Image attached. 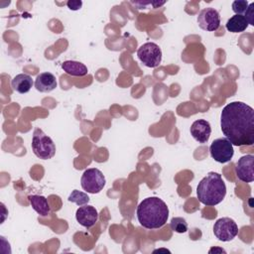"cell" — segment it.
Returning a JSON list of instances; mask_svg holds the SVG:
<instances>
[{"instance_id": "6da1fadb", "label": "cell", "mask_w": 254, "mask_h": 254, "mask_svg": "<svg viewBox=\"0 0 254 254\" xmlns=\"http://www.w3.org/2000/svg\"><path fill=\"white\" fill-rule=\"evenodd\" d=\"M220 127L225 138L233 146L254 144V110L242 102L226 104L220 114Z\"/></svg>"}, {"instance_id": "7a4b0ae2", "label": "cell", "mask_w": 254, "mask_h": 254, "mask_svg": "<svg viewBox=\"0 0 254 254\" xmlns=\"http://www.w3.org/2000/svg\"><path fill=\"white\" fill-rule=\"evenodd\" d=\"M168 217L167 203L157 196L146 197L137 206L138 221L147 229L161 228L166 224Z\"/></svg>"}, {"instance_id": "3957f363", "label": "cell", "mask_w": 254, "mask_h": 254, "mask_svg": "<svg viewBox=\"0 0 254 254\" xmlns=\"http://www.w3.org/2000/svg\"><path fill=\"white\" fill-rule=\"evenodd\" d=\"M226 194V186L220 174L209 172L197 185L196 195L198 200L207 206L220 203Z\"/></svg>"}, {"instance_id": "277c9868", "label": "cell", "mask_w": 254, "mask_h": 254, "mask_svg": "<svg viewBox=\"0 0 254 254\" xmlns=\"http://www.w3.org/2000/svg\"><path fill=\"white\" fill-rule=\"evenodd\" d=\"M32 150L38 158L49 160L56 154V145L52 138L46 135L42 129L36 128L32 138Z\"/></svg>"}, {"instance_id": "5b68a950", "label": "cell", "mask_w": 254, "mask_h": 254, "mask_svg": "<svg viewBox=\"0 0 254 254\" xmlns=\"http://www.w3.org/2000/svg\"><path fill=\"white\" fill-rule=\"evenodd\" d=\"M105 178L102 172L96 168H90L83 172L80 184L82 189L88 193H98L105 186Z\"/></svg>"}, {"instance_id": "8992f818", "label": "cell", "mask_w": 254, "mask_h": 254, "mask_svg": "<svg viewBox=\"0 0 254 254\" xmlns=\"http://www.w3.org/2000/svg\"><path fill=\"white\" fill-rule=\"evenodd\" d=\"M138 59L147 67H157L162 62V50L153 42L143 44L137 51Z\"/></svg>"}, {"instance_id": "52a82bcc", "label": "cell", "mask_w": 254, "mask_h": 254, "mask_svg": "<svg viewBox=\"0 0 254 254\" xmlns=\"http://www.w3.org/2000/svg\"><path fill=\"white\" fill-rule=\"evenodd\" d=\"M209 153L212 159L217 163L224 164L229 162L233 155V145L226 138H218L212 141L209 147Z\"/></svg>"}, {"instance_id": "ba28073f", "label": "cell", "mask_w": 254, "mask_h": 254, "mask_svg": "<svg viewBox=\"0 0 254 254\" xmlns=\"http://www.w3.org/2000/svg\"><path fill=\"white\" fill-rule=\"evenodd\" d=\"M213 233L219 241L228 242L234 239L238 234V226L232 218L221 217L215 221Z\"/></svg>"}, {"instance_id": "9c48e42d", "label": "cell", "mask_w": 254, "mask_h": 254, "mask_svg": "<svg viewBox=\"0 0 254 254\" xmlns=\"http://www.w3.org/2000/svg\"><path fill=\"white\" fill-rule=\"evenodd\" d=\"M197 24L204 31L213 32L220 26V16L217 10L212 7L202 9L197 16Z\"/></svg>"}, {"instance_id": "30bf717a", "label": "cell", "mask_w": 254, "mask_h": 254, "mask_svg": "<svg viewBox=\"0 0 254 254\" xmlns=\"http://www.w3.org/2000/svg\"><path fill=\"white\" fill-rule=\"evenodd\" d=\"M237 178L244 183H252L254 181V156L245 155L238 159L235 167Z\"/></svg>"}, {"instance_id": "8fae6325", "label": "cell", "mask_w": 254, "mask_h": 254, "mask_svg": "<svg viewBox=\"0 0 254 254\" xmlns=\"http://www.w3.org/2000/svg\"><path fill=\"white\" fill-rule=\"evenodd\" d=\"M75 218L80 225L86 228H90L97 222L98 212L94 206L84 204L77 208L75 212Z\"/></svg>"}, {"instance_id": "7c38bea8", "label": "cell", "mask_w": 254, "mask_h": 254, "mask_svg": "<svg viewBox=\"0 0 254 254\" xmlns=\"http://www.w3.org/2000/svg\"><path fill=\"white\" fill-rule=\"evenodd\" d=\"M190 134L198 143H206L209 140L211 134V127L209 122L204 119L195 120L190 126Z\"/></svg>"}, {"instance_id": "4fadbf2b", "label": "cell", "mask_w": 254, "mask_h": 254, "mask_svg": "<svg viewBox=\"0 0 254 254\" xmlns=\"http://www.w3.org/2000/svg\"><path fill=\"white\" fill-rule=\"evenodd\" d=\"M58 85L56 76L51 72H42L37 75L35 80V87L40 92H50Z\"/></svg>"}, {"instance_id": "5bb4252c", "label": "cell", "mask_w": 254, "mask_h": 254, "mask_svg": "<svg viewBox=\"0 0 254 254\" xmlns=\"http://www.w3.org/2000/svg\"><path fill=\"white\" fill-rule=\"evenodd\" d=\"M33 79L27 73H19L11 80L12 88L19 93H27L33 86Z\"/></svg>"}, {"instance_id": "9a60e30c", "label": "cell", "mask_w": 254, "mask_h": 254, "mask_svg": "<svg viewBox=\"0 0 254 254\" xmlns=\"http://www.w3.org/2000/svg\"><path fill=\"white\" fill-rule=\"evenodd\" d=\"M29 201L33 209L41 216H48L51 212V207L48 202V199L44 195L31 194L28 196Z\"/></svg>"}, {"instance_id": "2e32d148", "label": "cell", "mask_w": 254, "mask_h": 254, "mask_svg": "<svg viewBox=\"0 0 254 254\" xmlns=\"http://www.w3.org/2000/svg\"><path fill=\"white\" fill-rule=\"evenodd\" d=\"M62 68L69 75L84 76L87 74V67L80 62L76 61H64L62 64Z\"/></svg>"}, {"instance_id": "e0dca14e", "label": "cell", "mask_w": 254, "mask_h": 254, "mask_svg": "<svg viewBox=\"0 0 254 254\" xmlns=\"http://www.w3.org/2000/svg\"><path fill=\"white\" fill-rule=\"evenodd\" d=\"M248 22L243 15H233L229 18L225 24L226 30L231 33H241L244 32L248 27Z\"/></svg>"}, {"instance_id": "ac0fdd59", "label": "cell", "mask_w": 254, "mask_h": 254, "mask_svg": "<svg viewBox=\"0 0 254 254\" xmlns=\"http://www.w3.org/2000/svg\"><path fill=\"white\" fill-rule=\"evenodd\" d=\"M68 201L70 202H74L76 203L77 205L81 206V205H84L86 204L88 201H89V196L87 195V193L83 192V191H80V190H74L71 191V193L68 195Z\"/></svg>"}, {"instance_id": "d6986e66", "label": "cell", "mask_w": 254, "mask_h": 254, "mask_svg": "<svg viewBox=\"0 0 254 254\" xmlns=\"http://www.w3.org/2000/svg\"><path fill=\"white\" fill-rule=\"evenodd\" d=\"M170 227L177 233H185L188 231V223L183 217H173L170 222Z\"/></svg>"}, {"instance_id": "ffe728a7", "label": "cell", "mask_w": 254, "mask_h": 254, "mask_svg": "<svg viewBox=\"0 0 254 254\" xmlns=\"http://www.w3.org/2000/svg\"><path fill=\"white\" fill-rule=\"evenodd\" d=\"M248 7V2L245 0H236L232 3V10L236 15H243Z\"/></svg>"}, {"instance_id": "44dd1931", "label": "cell", "mask_w": 254, "mask_h": 254, "mask_svg": "<svg viewBox=\"0 0 254 254\" xmlns=\"http://www.w3.org/2000/svg\"><path fill=\"white\" fill-rule=\"evenodd\" d=\"M249 25L254 26V3L248 4V7L243 15Z\"/></svg>"}, {"instance_id": "7402d4cb", "label": "cell", "mask_w": 254, "mask_h": 254, "mask_svg": "<svg viewBox=\"0 0 254 254\" xmlns=\"http://www.w3.org/2000/svg\"><path fill=\"white\" fill-rule=\"evenodd\" d=\"M66 5H67V7H68V9H70V10H72V11H76V10H78V9H80L81 8V6H82V1H78V0H71V1H68L67 3H66Z\"/></svg>"}, {"instance_id": "603a6c76", "label": "cell", "mask_w": 254, "mask_h": 254, "mask_svg": "<svg viewBox=\"0 0 254 254\" xmlns=\"http://www.w3.org/2000/svg\"><path fill=\"white\" fill-rule=\"evenodd\" d=\"M208 252H209V253H212V252H214V253H215V252H223V253H226V251H225L224 249H222V248H214V247L211 248Z\"/></svg>"}, {"instance_id": "cb8c5ba5", "label": "cell", "mask_w": 254, "mask_h": 254, "mask_svg": "<svg viewBox=\"0 0 254 254\" xmlns=\"http://www.w3.org/2000/svg\"><path fill=\"white\" fill-rule=\"evenodd\" d=\"M161 251H165V252H170L169 250H167V249H158V250H155L154 251V253H156V252H161Z\"/></svg>"}]
</instances>
